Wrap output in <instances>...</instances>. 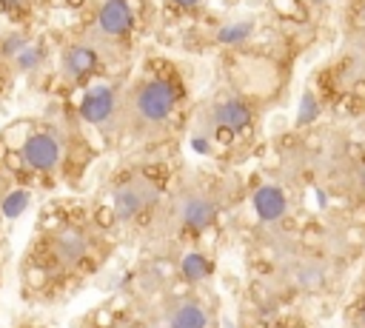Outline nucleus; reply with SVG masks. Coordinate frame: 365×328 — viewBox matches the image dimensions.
Listing matches in <instances>:
<instances>
[{"instance_id":"f257e3e1","label":"nucleus","mask_w":365,"mask_h":328,"mask_svg":"<svg viewBox=\"0 0 365 328\" xmlns=\"http://www.w3.org/2000/svg\"><path fill=\"white\" fill-rule=\"evenodd\" d=\"M177 94L165 80H151L143 83L134 97H131V114L143 123V125H157L163 120H168V114L174 111Z\"/></svg>"},{"instance_id":"f03ea898","label":"nucleus","mask_w":365,"mask_h":328,"mask_svg":"<svg viewBox=\"0 0 365 328\" xmlns=\"http://www.w3.org/2000/svg\"><path fill=\"white\" fill-rule=\"evenodd\" d=\"M20 154H23V163L29 168H34V171H51L63 160V143H60V137H54L48 131H34V134H29L23 140Z\"/></svg>"},{"instance_id":"7ed1b4c3","label":"nucleus","mask_w":365,"mask_h":328,"mask_svg":"<svg viewBox=\"0 0 365 328\" xmlns=\"http://www.w3.org/2000/svg\"><path fill=\"white\" fill-rule=\"evenodd\" d=\"M154 200H157V188H154L148 180H128V183H123V185L114 191L111 205H114L117 220H134V217L143 214Z\"/></svg>"},{"instance_id":"20e7f679","label":"nucleus","mask_w":365,"mask_h":328,"mask_svg":"<svg viewBox=\"0 0 365 328\" xmlns=\"http://www.w3.org/2000/svg\"><path fill=\"white\" fill-rule=\"evenodd\" d=\"M177 220L185 228L202 231V228H208L217 220V203L208 194H202V191H185L177 200Z\"/></svg>"},{"instance_id":"39448f33","label":"nucleus","mask_w":365,"mask_h":328,"mask_svg":"<svg viewBox=\"0 0 365 328\" xmlns=\"http://www.w3.org/2000/svg\"><path fill=\"white\" fill-rule=\"evenodd\" d=\"M117 111V97H114V88L111 86H94L83 94L80 100V117L91 125H103L114 117Z\"/></svg>"},{"instance_id":"423d86ee","label":"nucleus","mask_w":365,"mask_h":328,"mask_svg":"<svg viewBox=\"0 0 365 328\" xmlns=\"http://www.w3.org/2000/svg\"><path fill=\"white\" fill-rule=\"evenodd\" d=\"M131 20H134V14H131L128 0H106L100 6V11H97V29L106 37H123V34H128Z\"/></svg>"},{"instance_id":"0eeeda50","label":"nucleus","mask_w":365,"mask_h":328,"mask_svg":"<svg viewBox=\"0 0 365 328\" xmlns=\"http://www.w3.org/2000/svg\"><path fill=\"white\" fill-rule=\"evenodd\" d=\"M97 68V51L86 43H74L63 51L60 57V71L68 77V80H83L88 71Z\"/></svg>"},{"instance_id":"6e6552de","label":"nucleus","mask_w":365,"mask_h":328,"mask_svg":"<svg viewBox=\"0 0 365 328\" xmlns=\"http://www.w3.org/2000/svg\"><path fill=\"white\" fill-rule=\"evenodd\" d=\"M163 328H208L205 308L194 299H180L165 311Z\"/></svg>"},{"instance_id":"1a4fd4ad","label":"nucleus","mask_w":365,"mask_h":328,"mask_svg":"<svg viewBox=\"0 0 365 328\" xmlns=\"http://www.w3.org/2000/svg\"><path fill=\"white\" fill-rule=\"evenodd\" d=\"M211 120H214L217 128H225V131H242V128L251 123V108H248L242 100H222V103L214 106Z\"/></svg>"},{"instance_id":"9d476101","label":"nucleus","mask_w":365,"mask_h":328,"mask_svg":"<svg viewBox=\"0 0 365 328\" xmlns=\"http://www.w3.org/2000/svg\"><path fill=\"white\" fill-rule=\"evenodd\" d=\"M254 208H257V214H259L262 222H277V220L285 217L288 200H285L282 188H277V185H262V188H257V194H254Z\"/></svg>"},{"instance_id":"9b49d317","label":"nucleus","mask_w":365,"mask_h":328,"mask_svg":"<svg viewBox=\"0 0 365 328\" xmlns=\"http://www.w3.org/2000/svg\"><path fill=\"white\" fill-rule=\"evenodd\" d=\"M86 251H88V237H86L83 231H77V228H66V231H60L57 240H54V254H57V260L66 262V265L80 262V260L86 257Z\"/></svg>"},{"instance_id":"f8f14e48","label":"nucleus","mask_w":365,"mask_h":328,"mask_svg":"<svg viewBox=\"0 0 365 328\" xmlns=\"http://www.w3.org/2000/svg\"><path fill=\"white\" fill-rule=\"evenodd\" d=\"M251 31H254V23H251V20H242V23L222 26V29L217 31V40H220V43H242V40H248Z\"/></svg>"},{"instance_id":"ddd939ff","label":"nucleus","mask_w":365,"mask_h":328,"mask_svg":"<svg viewBox=\"0 0 365 328\" xmlns=\"http://www.w3.org/2000/svg\"><path fill=\"white\" fill-rule=\"evenodd\" d=\"M182 274L188 277V280H205L208 274H211V262L202 257V254H188L185 260H182Z\"/></svg>"},{"instance_id":"4468645a","label":"nucleus","mask_w":365,"mask_h":328,"mask_svg":"<svg viewBox=\"0 0 365 328\" xmlns=\"http://www.w3.org/2000/svg\"><path fill=\"white\" fill-rule=\"evenodd\" d=\"M26 205H29V191H11L3 197V217L14 220L26 211Z\"/></svg>"},{"instance_id":"2eb2a0df","label":"nucleus","mask_w":365,"mask_h":328,"mask_svg":"<svg viewBox=\"0 0 365 328\" xmlns=\"http://www.w3.org/2000/svg\"><path fill=\"white\" fill-rule=\"evenodd\" d=\"M317 114H319V103H317V97H314L311 91H305V94H302V100H299L297 123H299V125H305V123H314V120H317Z\"/></svg>"},{"instance_id":"dca6fc26","label":"nucleus","mask_w":365,"mask_h":328,"mask_svg":"<svg viewBox=\"0 0 365 328\" xmlns=\"http://www.w3.org/2000/svg\"><path fill=\"white\" fill-rule=\"evenodd\" d=\"M40 57H43V54H40V48H29V46H26V48L14 57V63H17V68H31V66H37V63H40Z\"/></svg>"},{"instance_id":"f3484780","label":"nucleus","mask_w":365,"mask_h":328,"mask_svg":"<svg viewBox=\"0 0 365 328\" xmlns=\"http://www.w3.org/2000/svg\"><path fill=\"white\" fill-rule=\"evenodd\" d=\"M23 48H26V40H23V37H17V34H14V37H9V40L3 43V54H6V57H11V54L17 57Z\"/></svg>"},{"instance_id":"a211bd4d","label":"nucleus","mask_w":365,"mask_h":328,"mask_svg":"<svg viewBox=\"0 0 365 328\" xmlns=\"http://www.w3.org/2000/svg\"><path fill=\"white\" fill-rule=\"evenodd\" d=\"M191 148H194V151H197V154H208V140H205V137H200V134H197V137H194V140H191Z\"/></svg>"},{"instance_id":"6ab92c4d","label":"nucleus","mask_w":365,"mask_h":328,"mask_svg":"<svg viewBox=\"0 0 365 328\" xmlns=\"http://www.w3.org/2000/svg\"><path fill=\"white\" fill-rule=\"evenodd\" d=\"M174 3H177V6H182V9H191V6H197L200 0H174Z\"/></svg>"},{"instance_id":"aec40b11","label":"nucleus","mask_w":365,"mask_h":328,"mask_svg":"<svg viewBox=\"0 0 365 328\" xmlns=\"http://www.w3.org/2000/svg\"><path fill=\"white\" fill-rule=\"evenodd\" d=\"M359 319L365 322V299H362V305H359Z\"/></svg>"},{"instance_id":"412c9836","label":"nucleus","mask_w":365,"mask_h":328,"mask_svg":"<svg viewBox=\"0 0 365 328\" xmlns=\"http://www.w3.org/2000/svg\"><path fill=\"white\" fill-rule=\"evenodd\" d=\"M356 180H359V185H365V168L359 171V177H356Z\"/></svg>"},{"instance_id":"4be33fe9","label":"nucleus","mask_w":365,"mask_h":328,"mask_svg":"<svg viewBox=\"0 0 365 328\" xmlns=\"http://www.w3.org/2000/svg\"><path fill=\"white\" fill-rule=\"evenodd\" d=\"M362 23H365V11H362Z\"/></svg>"},{"instance_id":"5701e85b","label":"nucleus","mask_w":365,"mask_h":328,"mask_svg":"<svg viewBox=\"0 0 365 328\" xmlns=\"http://www.w3.org/2000/svg\"><path fill=\"white\" fill-rule=\"evenodd\" d=\"M225 328H231V325H225Z\"/></svg>"}]
</instances>
